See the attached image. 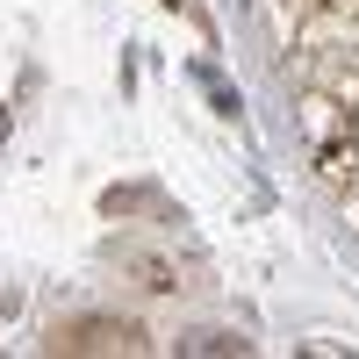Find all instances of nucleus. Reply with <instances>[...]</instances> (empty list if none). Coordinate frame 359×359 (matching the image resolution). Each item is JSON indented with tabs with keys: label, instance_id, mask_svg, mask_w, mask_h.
<instances>
[{
	"label": "nucleus",
	"instance_id": "nucleus-1",
	"mask_svg": "<svg viewBox=\"0 0 359 359\" xmlns=\"http://www.w3.org/2000/svg\"><path fill=\"white\" fill-rule=\"evenodd\" d=\"M0 144H8V108H0Z\"/></svg>",
	"mask_w": 359,
	"mask_h": 359
}]
</instances>
